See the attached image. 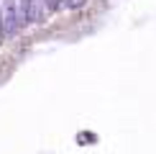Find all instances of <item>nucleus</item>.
Listing matches in <instances>:
<instances>
[{
    "mask_svg": "<svg viewBox=\"0 0 156 154\" xmlns=\"http://www.w3.org/2000/svg\"><path fill=\"white\" fill-rule=\"evenodd\" d=\"M0 26H3V34L5 36H16L21 31V13H18V5L13 0H5L3 10H0Z\"/></svg>",
    "mask_w": 156,
    "mask_h": 154,
    "instance_id": "nucleus-1",
    "label": "nucleus"
},
{
    "mask_svg": "<svg viewBox=\"0 0 156 154\" xmlns=\"http://www.w3.org/2000/svg\"><path fill=\"white\" fill-rule=\"evenodd\" d=\"M21 23H36V21H44L46 16V5L44 0H21Z\"/></svg>",
    "mask_w": 156,
    "mask_h": 154,
    "instance_id": "nucleus-2",
    "label": "nucleus"
},
{
    "mask_svg": "<svg viewBox=\"0 0 156 154\" xmlns=\"http://www.w3.org/2000/svg\"><path fill=\"white\" fill-rule=\"evenodd\" d=\"M64 0H44V5H46V10H59Z\"/></svg>",
    "mask_w": 156,
    "mask_h": 154,
    "instance_id": "nucleus-3",
    "label": "nucleus"
},
{
    "mask_svg": "<svg viewBox=\"0 0 156 154\" xmlns=\"http://www.w3.org/2000/svg\"><path fill=\"white\" fill-rule=\"evenodd\" d=\"M64 3H67L72 10H77V8H82V5H84V0H64Z\"/></svg>",
    "mask_w": 156,
    "mask_h": 154,
    "instance_id": "nucleus-4",
    "label": "nucleus"
},
{
    "mask_svg": "<svg viewBox=\"0 0 156 154\" xmlns=\"http://www.w3.org/2000/svg\"><path fill=\"white\" fill-rule=\"evenodd\" d=\"M3 38H5V34H3V26H0V44H3Z\"/></svg>",
    "mask_w": 156,
    "mask_h": 154,
    "instance_id": "nucleus-5",
    "label": "nucleus"
}]
</instances>
